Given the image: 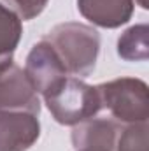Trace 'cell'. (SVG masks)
Instances as JSON below:
<instances>
[{"instance_id":"obj_9","label":"cell","mask_w":149,"mask_h":151,"mask_svg":"<svg viewBox=\"0 0 149 151\" xmlns=\"http://www.w3.org/2000/svg\"><path fill=\"white\" fill-rule=\"evenodd\" d=\"M21 19L9 7L0 4V67L12 62V55L21 39Z\"/></svg>"},{"instance_id":"obj_4","label":"cell","mask_w":149,"mask_h":151,"mask_svg":"<svg viewBox=\"0 0 149 151\" xmlns=\"http://www.w3.org/2000/svg\"><path fill=\"white\" fill-rule=\"evenodd\" d=\"M0 113H40L37 91L25 70L12 62L0 67Z\"/></svg>"},{"instance_id":"obj_12","label":"cell","mask_w":149,"mask_h":151,"mask_svg":"<svg viewBox=\"0 0 149 151\" xmlns=\"http://www.w3.org/2000/svg\"><path fill=\"white\" fill-rule=\"evenodd\" d=\"M4 2L9 4L23 19H32L39 16L47 5V0H4Z\"/></svg>"},{"instance_id":"obj_2","label":"cell","mask_w":149,"mask_h":151,"mask_svg":"<svg viewBox=\"0 0 149 151\" xmlns=\"http://www.w3.org/2000/svg\"><path fill=\"white\" fill-rule=\"evenodd\" d=\"M42 97L54 119L62 125H77L102 109L97 88L70 76L60 79Z\"/></svg>"},{"instance_id":"obj_5","label":"cell","mask_w":149,"mask_h":151,"mask_svg":"<svg viewBox=\"0 0 149 151\" xmlns=\"http://www.w3.org/2000/svg\"><path fill=\"white\" fill-rule=\"evenodd\" d=\"M25 74L28 77L32 88L37 93L44 95L49 88H53L60 79L67 76V70L62 60L58 58L56 51L53 49V46L42 39L32 47L27 58Z\"/></svg>"},{"instance_id":"obj_7","label":"cell","mask_w":149,"mask_h":151,"mask_svg":"<svg viewBox=\"0 0 149 151\" xmlns=\"http://www.w3.org/2000/svg\"><path fill=\"white\" fill-rule=\"evenodd\" d=\"M119 128L111 119H86L77 123L72 132L75 151H114Z\"/></svg>"},{"instance_id":"obj_10","label":"cell","mask_w":149,"mask_h":151,"mask_svg":"<svg viewBox=\"0 0 149 151\" xmlns=\"http://www.w3.org/2000/svg\"><path fill=\"white\" fill-rule=\"evenodd\" d=\"M148 25L128 28L117 40V53L123 60L144 62L148 60Z\"/></svg>"},{"instance_id":"obj_8","label":"cell","mask_w":149,"mask_h":151,"mask_svg":"<svg viewBox=\"0 0 149 151\" xmlns=\"http://www.w3.org/2000/svg\"><path fill=\"white\" fill-rule=\"evenodd\" d=\"M77 9L93 25L117 28L132 18L133 0H77Z\"/></svg>"},{"instance_id":"obj_1","label":"cell","mask_w":149,"mask_h":151,"mask_svg":"<svg viewBox=\"0 0 149 151\" xmlns=\"http://www.w3.org/2000/svg\"><path fill=\"white\" fill-rule=\"evenodd\" d=\"M44 40L53 46L67 74L86 77L93 72L100 49V35L95 28L82 23H62Z\"/></svg>"},{"instance_id":"obj_11","label":"cell","mask_w":149,"mask_h":151,"mask_svg":"<svg viewBox=\"0 0 149 151\" xmlns=\"http://www.w3.org/2000/svg\"><path fill=\"white\" fill-rule=\"evenodd\" d=\"M114 150L116 151H149L148 125L146 123H133L128 128H125L119 134Z\"/></svg>"},{"instance_id":"obj_6","label":"cell","mask_w":149,"mask_h":151,"mask_svg":"<svg viewBox=\"0 0 149 151\" xmlns=\"http://www.w3.org/2000/svg\"><path fill=\"white\" fill-rule=\"evenodd\" d=\"M40 135L35 114L0 113V151H27Z\"/></svg>"},{"instance_id":"obj_13","label":"cell","mask_w":149,"mask_h":151,"mask_svg":"<svg viewBox=\"0 0 149 151\" xmlns=\"http://www.w3.org/2000/svg\"><path fill=\"white\" fill-rule=\"evenodd\" d=\"M133 2H137L142 9H148V0H133Z\"/></svg>"},{"instance_id":"obj_3","label":"cell","mask_w":149,"mask_h":151,"mask_svg":"<svg viewBox=\"0 0 149 151\" xmlns=\"http://www.w3.org/2000/svg\"><path fill=\"white\" fill-rule=\"evenodd\" d=\"M100 106L123 123H146L149 116L148 84L140 79L121 77L95 86Z\"/></svg>"}]
</instances>
